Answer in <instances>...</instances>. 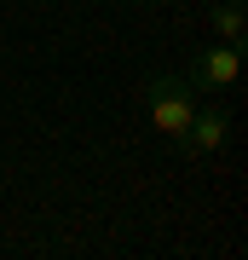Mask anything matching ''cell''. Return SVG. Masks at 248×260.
<instances>
[{
    "instance_id": "cell-1",
    "label": "cell",
    "mask_w": 248,
    "mask_h": 260,
    "mask_svg": "<svg viewBox=\"0 0 248 260\" xmlns=\"http://www.w3.org/2000/svg\"><path fill=\"white\" fill-rule=\"evenodd\" d=\"M145 110L167 139H179L191 127V116H196V87L185 75H173V70H150L145 75Z\"/></svg>"
},
{
    "instance_id": "cell-2",
    "label": "cell",
    "mask_w": 248,
    "mask_h": 260,
    "mask_svg": "<svg viewBox=\"0 0 248 260\" xmlns=\"http://www.w3.org/2000/svg\"><path fill=\"white\" fill-rule=\"evenodd\" d=\"M185 81L196 87V93H231V87L242 81V47H231V41H214L191 58V75Z\"/></svg>"
},
{
    "instance_id": "cell-3",
    "label": "cell",
    "mask_w": 248,
    "mask_h": 260,
    "mask_svg": "<svg viewBox=\"0 0 248 260\" xmlns=\"http://www.w3.org/2000/svg\"><path fill=\"white\" fill-rule=\"evenodd\" d=\"M225 139H231V116L214 110V104H208V110H196L191 127L179 133V145L191 150V156H214V150H225Z\"/></svg>"
},
{
    "instance_id": "cell-4",
    "label": "cell",
    "mask_w": 248,
    "mask_h": 260,
    "mask_svg": "<svg viewBox=\"0 0 248 260\" xmlns=\"http://www.w3.org/2000/svg\"><path fill=\"white\" fill-rule=\"evenodd\" d=\"M214 35L242 47V0H214Z\"/></svg>"
},
{
    "instance_id": "cell-5",
    "label": "cell",
    "mask_w": 248,
    "mask_h": 260,
    "mask_svg": "<svg viewBox=\"0 0 248 260\" xmlns=\"http://www.w3.org/2000/svg\"><path fill=\"white\" fill-rule=\"evenodd\" d=\"M138 6H156V0H138Z\"/></svg>"
}]
</instances>
